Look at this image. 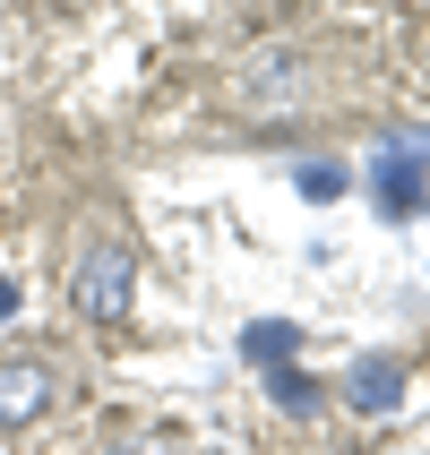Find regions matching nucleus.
Returning <instances> with one entry per match:
<instances>
[{
	"instance_id": "obj_2",
	"label": "nucleus",
	"mask_w": 430,
	"mask_h": 455,
	"mask_svg": "<svg viewBox=\"0 0 430 455\" xmlns=\"http://www.w3.org/2000/svg\"><path fill=\"white\" fill-rule=\"evenodd\" d=\"M52 404H61L52 361H35V353H9V361H0V430H26V421H44Z\"/></svg>"
},
{
	"instance_id": "obj_6",
	"label": "nucleus",
	"mask_w": 430,
	"mask_h": 455,
	"mask_svg": "<svg viewBox=\"0 0 430 455\" xmlns=\"http://www.w3.org/2000/svg\"><path fill=\"white\" fill-rule=\"evenodd\" d=\"M241 353H250L258 370H284V361H293V327H284V318H258V327L241 335Z\"/></svg>"
},
{
	"instance_id": "obj_4",
	"label": "nucleus",
	"mask_w": 430,
	"mask_h": 455,
	"mask_svg": "<svg viewBox=\"0 0 430 455\" xmlns=\"http://www.w3.org/2000/svg\"><path fill=\"white\" fill-rule=\"evenodd\" d=\"M345 387H353L361 412H396V404H405V361L370 353V361H353V379H345Z\"/></svg>"
},
{
	"instance_id": "obj_7",
	"label": "nucleus",
	"mask_w": 430,
	"mask_h": 455,
	"mask_svg": "<svg viewBox=\"0 0 430 455\" xmlns=\"http://www.w3.org/2000/svg\"><path fill=\"white\" fill-rule=\"evenodd\" d=\"M276 395H284V412H310V404H319V379H302V370H276Z\"/></svg>"
},
{
	"instance_id": "obj_8",
	"label": "nucleus",
	"mask_w": 430,
	"mask_h": 455,
	"mask_svg": "<svg viewBox=\"0 0 430 455\" xmlns=\"http://www.w3.org/2000/svg\"><path fill=\"white\" fill-rule=\"evenodd\" d=\"M302 189L310 198H345V164H302Z\"/></svg>"
},
{
	"instance_id": "obj_1",
	"label": "nucleus",
	"mask_w": 430,
	"mask_h": 455,
	"mask_svg": "<svg viewBox=\"0 0 430 455\" xmlns=\"http://www.w3.org/2000/svg\"><path fill=\"white\" fill-rule=\"evenodd\" d=\"M129 301H138V267H129V250H95L86 267H77V309H86L95 327H121Z\"/></svg>"
},
{
	"instance_id": "obj_9",
	"label": "nucleus",
	"mask_w": 430,
	"mask_h": 455,
	"mask_svg": "<svg viewBox=\"0 0 430 455\" xmlns=\"http://www.w3.org/2000/svg\"><path fill=\"white\" fill-rule=\"evenodd\" d=\"M112 455H181V438H155V430H138V438H121Z\"/></svg>"
},
{
	"instance_id": "obj_5",
	"label": "nucleus",
	"mask_w": 430,
	"mask_h": 455,
	"mask_svg": "<svg viewBox=\"0 0 430 455\" xmlns=\"http://www.w3.org/2000/svg\"><path fill=\"white\" fill-rule=\"evenodd\" d=\"M422 198H430V180L413 172L405 155H387V164H379V206H387V215H413Z\"/></svg>"
},
{
	"instance_id": "obj_3",
	"label": "nucleus",
	"mask_w": 430,
	"mask_h": 455,
	"mask_svg": "<svg viewBox=\"0 0 430 455\" xmlns=\"http://www.w3.org/2000/svg\"><path fill=\"white\" fill-rule=\"evenodd\" d=\"M232 95L250 103V112H293L302 103V60L293 52H250L241 77H232Z\"/></svg>"
}]
</instances>
